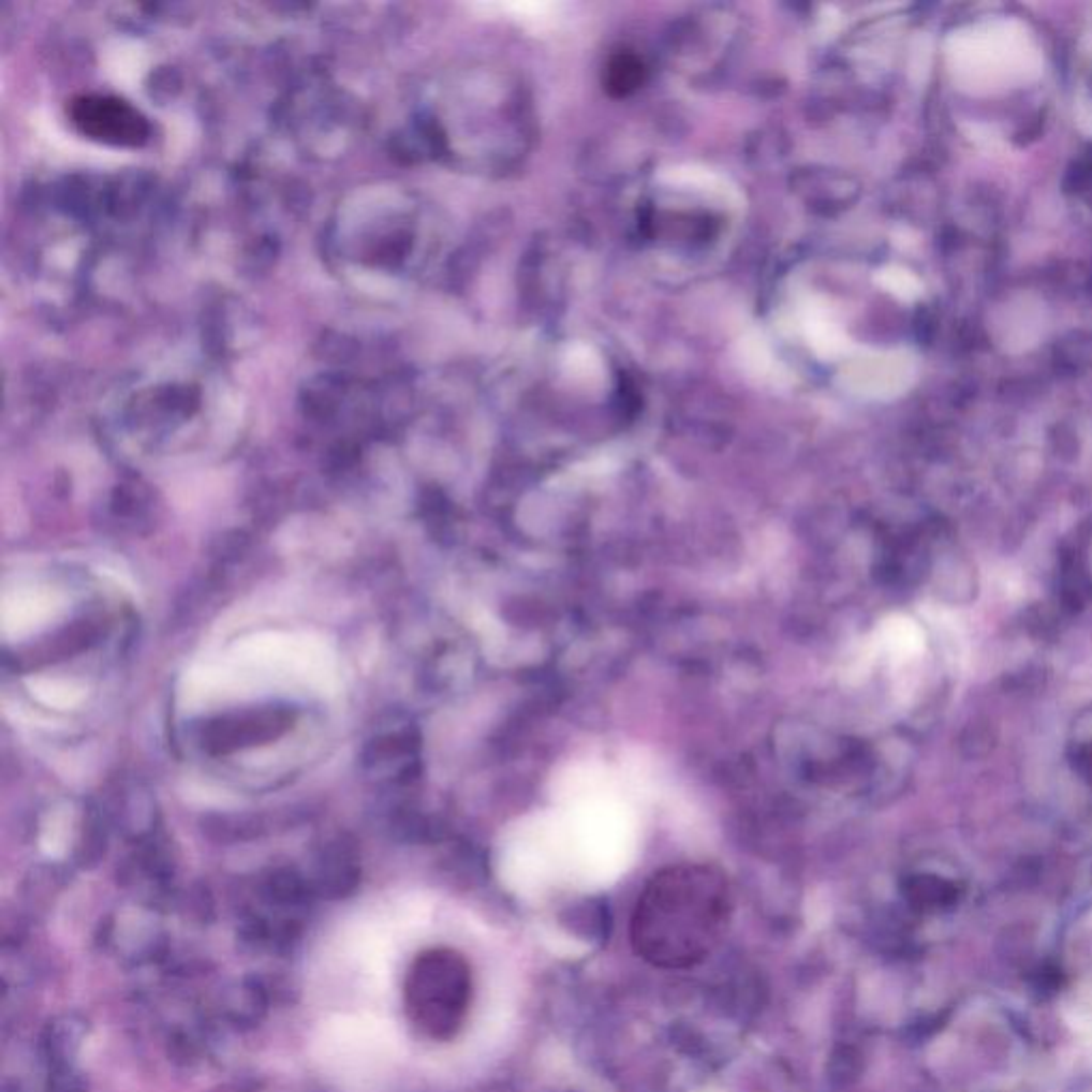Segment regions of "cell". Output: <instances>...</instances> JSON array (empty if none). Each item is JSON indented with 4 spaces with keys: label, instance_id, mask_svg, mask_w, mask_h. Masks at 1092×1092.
Here are the masks:
<instances>
[{
    "label": "cell",
    "instance_id": "obj_3",
    "mask_svg": "<svg viewBox=\"0 0 1092 1092\" xmlns=\"http://www.w3.org/2000/svg\"><path fill=\"white\" fill-rule=\"evenodd\" d=\"M114 418L118 429L137 438L161 440L192 425L209 401H218L201 375L157 371L133 380L116 395Z\"/></svg>",
    "mask_w": 1092,
    "mask_h": 1092
},
{
    "label": "cell",
    "instance_id": "obj_1",
    "mask_svg": "<svg viewBox=\"0 0 1092 1092\" xmlns=\"http://www.w3.org/2000/svg\"><path fill=\"white\" fill-rule=\"evenodd\" d=\"M423 205L401 186L373 183L351 192L323 237L329 269L371 295H399L427 259Z\"/></svg>",
    "mask_w": 1092,
    "mask_h": 1092
},
{
    "label": "cell",
    "instance_id": "obj_5",
    "mask_svg": "<svg viewBox=\"0 0 1092 1092\" xmlns=\"http://www.w3.org/2000/svg\"><path fill=\"white\" fill-rule=\"evenodd\" d=\"M472 977L468 962L451 949L423 954L408 977L405 1001L412 1020L431 1037H453L468 1012Z\"/></svg>",
    "mask_w": 1092,
    "mask_h": 1092
},
{
    "label": "cell",
    "instance_id": "obj_14",
    "mask_svg": "<svg viewBox=\"0 0 1092 1092\" xmlns=\"http://www.w3.org/2000/svg\"><path fill=\"white\" fill-rule=\"evenodd\" d=\"M271 824L261 813H207L201 817V832L216 843L252 841L269 832Z\"/></svg>",
    "mask_w": 1092,
    "mask_h": 1092
},
{
    "label": "cell",
    "instance_id": "obj_11",
    "mask_svg": "<svg viewBox=\"0 0 1092 1092\" xmlns=\"http://www.w3.org/2000/svg\"><path fill=\"white\" fill-rule=\"evenodd\" d=\"M314 897L346 899L361 882V865L357 843L349 835L329 839L314 856L312 875L308 877Z\"/></svg>",
    "mask_w": 1092,
    "mask_h": 1092
},
{
    "label": "cell",
    "instance_id": "obj_17",
    "mask_svg": "<svg viewBox=\"0 0 1092 1092\" xmlns=\"http://www.w3.org/2000/svg\"><path fill=\"white\" fill-rule=\"evenodd\" d=\"M267 1009V994L259 982H244L226 997V1016L237 1024H256Z\"/></svg>",
    "mask_w": 1092,
    "mask_h": 1092
},
{
    "label": "cell",
    "instance_id": "obj_10",
    "mask_svg": "<svg viewBox=\"0 0 1092 1092\" xmlns=\"http://www.w3.org/2000/svg\"><path fill=\"white\" fill-rule=\"evenodd\" d=\"M105 634V625L97 619L84 617L75 619L60 630L47 634L45 638L36 640L34 645H28L19 651H15L13 658L4 655V666H13L15 670H32L47 664H58L64 660H71L88 649H92L101 636Z\"/></svg>",
    "mask_w": 1092,
    "mask_h": 1092
},
{
    "label": "cell",
    "instance_id": "obj_18",
    "mask_svg": "<svg viewBox=\"0 0 1092 1092\" xmlns=\"http://www.w3.org/2000/svg\"><path fill=\"white\" fill-rule=\"evenodd\" d=\"M45 1092H86V1080L75 1065L49 1069Z\"/></svg>",
    "mask_w": 1092,
    "mask_h": 1092
},
{
    "label": "cell",
    "instance_id": "obj_12",
    "mask_svg": "<svg viewBox=\"0 0 1092 1092\" xmlns=\"http://www.w3.org/2000/svg\"><path fill=\"white\" fill-rule=\"evenodd\" d=\"M86 1035L88 1022L77 1014H62L49 1020L41 1037V1048L45 1061L49 1063V1069L75 1065L82 1044L86 1042Z\"/></svg>",
    "mask_w": 1092,
    "mask_h": 1092
},
{
    "label": "cell",
    "instance_id": "obj_7",
    "mask_svg": "<svg viewBox=\"0 0 1092 1092\" xmlns=\"http://www.w3.org/2000/svg\"><path fill=\"white\" fill-rule=\"evenodd\" d=\"M297 722V711L282 705L256 707L205 720L196 729L198 747L213 757L263 747L282 738Z\"/></svg>",
    "mask_w": 1092,
    "mask_h": 1092
},
{
    "label": "cell",
    "instance_id": "obj_13",
    "mask_svg": "<svg viewBox=\"0 0 1092 1092\" xmlns=\"http://www.w3.org/2000/svg\"><path fill=\"white\" fill-rule=\"evenodd\" d=\"M112 822L105 807L97 800H88L82 813V826L75 847V862L82 869H94L107 854Z\"/></svg>",
    "mask_w": 1092,
    "mask_h": 1092
},
{
    "label": "cell",
    "instance_id": "obj_9",
    "mask_svg": "<svg viewBox=\"0 0 1092 1092\" xmlns=\"http://www.w3.org/2000/svg\"><path fill=\"white\" fill-rule=\"evenodd\" d=\"M112 826H116L124 839L142 845L161 830V811L154 792L137 777H118L109 785L107 802H103Z\"/></svg>",
    "mask_w": 1092,
    "mask_h": 1092
},
{
    "label": "cell",
    "instance_id": "obj_19",
    "mask_svg": "<svg viewBox=\"0 0 1092 1092\" xmlns=\"http://www.w3.org/2000/svg\"><path fill=\"white\" fill-rule=\"evenodd\" d=\"M890 286L903 297H911L913 293H917V282L907 274H890Z\"/></svg>",
    "mask_w": 1092,
    "mask_h": 1092
},
{
    "label": "cell",
    "instance_id": "obj_6",
    "mask_svg": "<svg viewBox=\"0 0 1092 1092\" xmlns=\"http://www.w3.org/2000/svg\"><path fill=\"white\" fill-rule=\"evenodd\" d=\"M69 120L79 135L109 148L137 150L154 133L152 122L135 103L105 92L75 97L69 105Z\"/></svg>",
    "mask_w": 1092,
    "mask_h": 1092
},
{
    "label": "cell",
    "instance_id": "obj_4",
    "mask_svg": "<svg viewBox=\"0 0 1092 1092\" xmlns=\"http://www.w3.org/2000/svg\"><path fill=\"white\" fill-rule=\"evenodd\" d=\"M949 60L958 79L973 88L1020 82L1039 71V56L1031 39L1012 21L958 32L949 45Z\"/></svg>",
    "mask_w": 1092,
    "mask_h": 1092
},
{
    "label": "cell",
    "instance_id": "obj_8",
    "mask_svg": "<svg viewBox=\"0 0 1092 1092\" xmlns=\"http://www.w3.org/2000/svg\"><path fill=\"white\" fill-rule=\"evenodd\" d=\"M359 764L378 785L393 790L410 785L420 770V736L401 715H388L367 738Z\"/></svg>",
    "mask_w": 1092,
    "mask_h": 1092
},
{
    "label": "cell",
    "instance_id": "obj_2",
    "mask_svg": "<svg viewBox=\"0 0 1092 1092\" xmlns=\"http://www.w3.org/2000/svg\"><path fill=\"white\" fill-rule=\"evenodd\" d=\"M729 913L728 884L720 873L707 867L668 869L647 886L636 905L634 949L653 966L690 969L720 945Z\"/></svg>",
    "mask_w": 1092,
    "mask_h": 1092
},
{
    "label": "cell",
    "instance_id": "obj_16",
    "mask_svg": "<svg viewBox=\"0 0 1092 1092\" xmlns=\"http://www.w3.org/2000/svg\"><path fill=\"white\" fill-rule=\"evenodd\" d=\"M112 515L118 521L131 526L133 532H137V534L150 532V523L154 521V515H157L154 496L144 485H137L135 481L124 483L114 491Z\"/></svg>",
    "mask_w": 1092,
    "mask_h": 1092
},
{
    "label": "cell",
    "instance_id": "obj_15",
    "mask_svg": "<svg viewBox=\"0 0 1092 1092\" xmlns=\"http://www.w3.org/2000/svg\"><path fill=\"white\" fill-rule=\"evenodd\" d=\"M259 892L261 899L276 910H301L314 899L308 877L286 867L269 871L263 877Z\"/></svg>",
    "mask_w": 1092,
    "mask_h": 1092
}]
</instances>
